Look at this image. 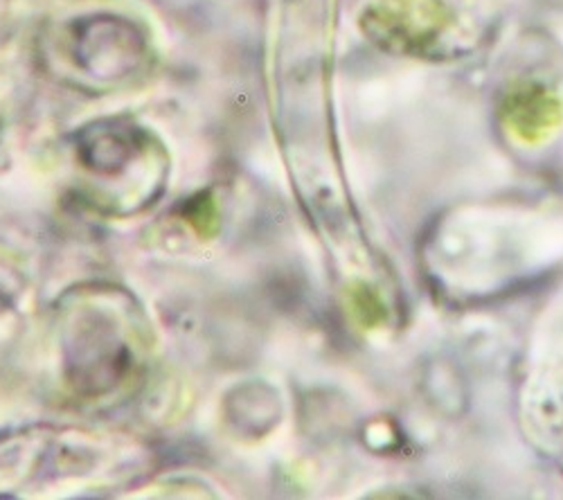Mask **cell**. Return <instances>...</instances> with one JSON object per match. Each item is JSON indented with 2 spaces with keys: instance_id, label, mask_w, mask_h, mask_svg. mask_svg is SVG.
Segmentation results:
<instances>
[{
  "instance_id": "7a4b0ae2",
  "label": "cell",
  "mask_w": 563,
  "mask_h": 500,
  "mask_svg": "<svg viewBox=\"0 0 563 500\" xmlns=\"http://www.w3.org/2000/svg\"><path fill=\"white\" fill-rule=\"evenodd\" d=\"M505 111L514 131H519L526 138L543 135L556 124L561 115V107L552 93H548L541 86L528 84L511 90Z\"/></svg>"
},
{
  "instance_id": "6da1fadb",
  "label": "cell",
  "mask_w": 563,
  "mask_h": 500,
  "mask_svg": "<svg viewBox=\"0 0 563 500\" xmlns=\"http://www.w3.org/2000/svg\"><path fill=\"white\" fill-rule=\"evenodd\" d=\"M449 14L440 0H382L367 19L374 38L399 53H424L442 34Z\"/></svg>"
}]
</instances>
